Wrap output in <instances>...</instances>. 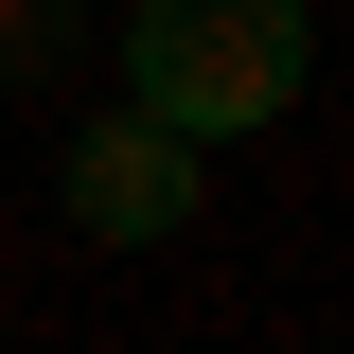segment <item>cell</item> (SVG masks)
Segmentation results:
<instances>
[{
  "label": "cell",
  "instance_id": "obj_1",
  "mask_svg": "<svg viewBox=\"0 0 354 354\" xmlns=\"http://www.w3.org/2000/svg\"><path fill=\"white\" fill-rule=\"evenodd\" d=\"M301 0H142L124 18V88L160 106L177 142H248L301 106Z\"/></svg>",
  "mask_w": 354,
  "mask_h": 354
},
{
  "label": "cell",
  "instance_id": "obj_2",
  "mask_svg": "<svg viewBox=\"0 0 354 354\" xmlns=\"http://www.w3.org/2000/svg\"><path fill=\"white\" fill-rule=\"evenodd\" d=\"M71 213L106 230V248H160V230L195 213V142H177L160 106H106V124L71 142Z\"/></svg>",
  "mask_w": 354,
  "mask_h": 354
},
{
  "label": "cell",
  "instance_id": "obj_3",
  "mask_svg": "<svg viewBox=\"0 0 354 354\" xmlns=\"http://www.w3.org/2000/svg\"><path fill=\"white\" fill-rule=\"evenodd\" d=\"M53 36H71V0H0V71H53Z\"/></svg>",
  "mask_w": 354,
  "mask_h": 354
}]
</instances>
